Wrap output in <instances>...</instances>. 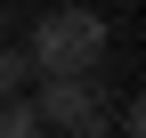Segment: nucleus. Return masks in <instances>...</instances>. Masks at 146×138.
<instances>
[{"instance_id": "obj_1", "label": "nucleus", "mask_w": 146, "mask_h": 138, "mask_svg": "<svg viewBox=\"0 0 146 138\" xmlns=\"http://www.w3.org/2000/svg\"><path fill=\"white\" fill-rule=\"evenodd\" d=\"M25 65H33L41 81H89V73L106 65V16H98V8H49L41 25H33Z\"/></svg>"}, {"instance_id": "obj_3", "label": "nucleus", "mask_w": 146, "mask_h": 138, "mask_svg": "<svg viewBox=\"0 0 146 138\" xmlns=\"http://www.w3.org/2000/svg\"><path fill=\"white\" fill-rule=\"evenodd\" d=\"M0 138H41V114H33V98H8V106H0Z\"/></svg>"}, {"instance_id": "obj_4", "label": "nucleus", "mask_w": 146, "mask_h": 138, "mask_svg": "<svg viewBox=\"0 0 146 138\" xmlns=\"http://www.w3.org/2000/svg\"><path fill=\"white\" fill-rule=\"evenodd\" d=\"M25 81H33L25 49H0V106H8V98H25Z\"/></svg>"}, {"instance_id": "obj_2", "label": "nucleus", "mask_w": 146, "mask_h": 138, "mask_svg": "<svg viewBox=\"0 0 146 138\" xmlns=\"http://www.w3.org/2000/svg\"><path fill=\"white\" fill-rule=\"evenodd\" d=\"M33 114L41 122H57L65 138H106V98L89 90V81H41V98H33Z\"/></svg>"}]
</instances>
